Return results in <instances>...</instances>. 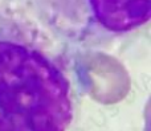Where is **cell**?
Masks as SVG:
<instances>
[{
    "label": "cell",
    "mask_w": 151,
    "mask_h": 131,
    "mask_svg": "<svg viewBox=\"0 0 151 131\" xmlns=\"http://www.w3.org/2000/svg\"><path fill=\"white\" fill-rule=\"evenodd\" d=\"M41 24L70 50L96 49L147 25L151 0H32Z\"/></svg>",
    "instance_id": "cell-2"
},
{
    "label": "cell",
    "mask_w": 151,
    "mask_h": 131,
    "mask_svg": "<svg viewBox=\"0 0 151 131\" xmlns=\"http://www.w3.org/2000/svg\"><path fill=\"white\" fill-rule=\"evenodd\" d=\"M72 50L32 0H0V131H66L73 121Z\"/></svg>",
    "instance_id": "cell-1"
}]
</instances>
